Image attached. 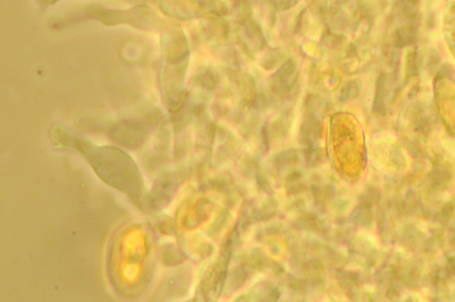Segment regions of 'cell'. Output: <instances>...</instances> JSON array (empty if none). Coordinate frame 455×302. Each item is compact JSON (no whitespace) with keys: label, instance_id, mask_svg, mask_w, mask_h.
<instances>
[{"label":"cell","instance_id":"18","mask_svg":"<svg viewBox=\"0 0 455 302\" xmlns=\"http://www.w3.org/2000/svg\"><path fill=\"white\" fill-rule=\"evenodd\" d=\"M439 62V53L435 51H431V53L429 56V67H433Z\"/></svg>","mask_w":455,"mask_h":302},{"label":"cell","instance_id":"4","mask_svg":"<svg viewBox=\"0 0 455 302\" xmlns=\"http://www.w3.org/2000/svg\"><path fill=\"white\" fill-rule=\"evenodd\" d=\"M452 174L448 168L442 165L437 164L430 173V182L433 188L435 191H445L448 188L452 182Z\"/></svg>","mask_w":455,"mask_h":302},{"label":"cell","instance_id":"16","mask_svg":"<svg viewBox=\"0 0 455 302\" xmlns=\"http://www.w3.org/2000/svg\"><path fill=\"white\" fill-rule=\"evenodd\" d=\"M400 293H401V290H400L399 286L394 282H390L389 289L387 291V297L389 299H397L400 296Z\"/></svg>","mask_w":455,"mask_h":302},{"label":"cell","instance_id":"1","mask_svg":"<svg viewBox=\"0 0 455 302\" xmlns=\"http://www.w3.org/2000/svg\"><path fill=\"white\" fill-rule=\"evenodd\" d=\"M299 79V70L293 59H288L275 73L272 79L274 91L281 97H289Z\"/></svg>","mask_w":455,"mask_h":302},{"label":"cell","instance_id":"11","mask_svg":"<svg viewBox=\"0 0 455 302\" xmlns=\"http://www.w3.org/2000/svg\"><path fill=\"white\" fill-rule=\"evenodd\" d=\"M421 68V57L416 51H411L407 57V71L410 76H416L419 74Z\"/></svg>","mask_w":455,"mask_h":302},{"label":"cell","instance_id":"7","mask_svg":"<svg viewBox=\"0 0 455 302\" xmlns=\"http://www.w3.org/2000/svg\"><path fill=\"white\" fill-rule=\"evenodd\" d=\"M360 93V85L356 80L347 82L340 90V101L343 102H350L357 98Z\"/></svg>","mask_w":455,"mask_h":302},{"label":"cell","instance_id":"12","mask_svg":"<svg viewBox=\"0 0 455 302\" xmlns=\"http://www.w3.org/2000/svg\"><path fill=\"white\" fill-rule=\"evenodd\" d=\"M287 285L291 291L298 293V294H304L307 291L308 284L306 280L300 279L297 278L295 276L288 275L287 276Z\"/></svg>","mask_w":455,"mask_h":302},{"label":"cell","instance_id":"14","mask_svg":"<svg viewBox=\"0 0 455 302\" xmlns=\"http://www.w3.org/2000/svg\"><path fill=\"white\" fill-rule=\"evenodd\" d=\"M391 160L394 165L399 169H402L406 166V160L400 149H395L393 151L391 154Z\"/></svg>","mask_w":455,"mask_h":302},{"label":"cell","instance_id":"17","mask_svg":"<svg viewBox=\"0 0 455 302\" xmlns=\"http://www.w3.org/2000/svg\"><path fill=\"white\" fill-rule=\"evenodd\" d=\"M301 177H302V174H301V172L299 171V170H294V171L291 172L290 174L287 175V183H291V182H295V181H300V179H301Z\"/></svg>","mask_w":455,"mask_h":302},{"label":"cell","instance_id":"5","mask_svg":"<svg viewBox=\"0 0 455 302\" xmlns=\"http://www.w3.org/2000/svg\"><path fill=\"white\" fill-rule=\"evenodd\" d=\"M350 222L357 226H364L369 229L373 223V216L372 208L360 204L355 208L349 218Z\"/></svg>","mask_w":455,"mask_h":302},{"label":"cell","instance_id":"3","mask_svg":"<svg viewBox=\"0 0 455 302\" xmlns=\"http://www.w3.org/2000/svg\"><path fill=\"white\" fill-rule=\"evenodd\" d=\"M387 96H388L387 77L384 73H382L378 77L375 84V96L373 105V111L375 115L384 116L386 114Z\"/></svg>","mask_w":455,"mask_h":302},{"label":"cell","instance_id":"8","mask_svg":"<svg viewBox=\"0 0 455 302\" xmlns=\"http://www.w3.org/2000/svg\"><path fill=\"white\" fill-rule=\"evenodd\" d=\"M304 159L308 167H315L322 161V154L316 144L305 147L304 151Z\"/></svg>","mask_w":455,"mask_h":302},{"label":"cell","instance_id":"9","mask_svg":"<svg viewBox=\"0 0 455 302\" xmlns=\"http://www.w3.org/2000/svg\"><path fill=\"white\" fill-rule=\"evenodd\" d=\"M380 199H381V192L379 190L377 187L371 186L367 187L360 196V204L372 208L374 204L379 202Z\"/></svg>","mask_w":455,"mask_h":302},{"label":"cell","instance_id":"10","mask_svg":"<svg viewBox=\"0 0 455 302\" xmlns=\"http://www.w3.org/2000/svg\"><path fill=\"white\" fill-rule=\"evenodd\" d=\"M402 240L406 247L415 248L419 243V233L413 226H406L403 234Z\"/></svg>","mask_w":455,"mask_h":302},{"label":"cell","instance_id":"6","mask_svg":"<svg viewBox=\"0 0 455 302\" xmlns=\"http://www.w3.org/2000/svg\"><path fill=\"white\" fill-rule=\"evenodd\" d=\"M299 153L296 149L290 148L287 150L282 151L279 154L277 155L275 158V163L277 168L282 169L286 166H289L292 164H295L299 161Z\"/></svg>","mask_w":455,"mask_h":302},{"label":"cell","instance_id":"15","mask_svg":"<svg viewBox=\"0 0 455 302\" xmlns=\"http://www.w3.org/2000/svg\"><path fill=\"white\" fill-rule=\"evenodd\" d=\"M304 191H306V185L302 183V182H299V181L291 182V183H288V186H287L288 194H300L301 192H304Z\"/></svg>","mask_w":455,"mask_h":302},{"label":"cell","instance_id":"2","mask_svg":"<svg viewBox=\"0 0 455 302\" xmlns=\"http://www.w3.org/2000/svg\"><path fill=\"white\" fill-rule=\"evenodd\" d=\"M322 125L315 114L309 113L300 125L299 141L305 147L313 145L321 136Z\"/></svg>","mask_w":455,"mask_h":302},{"label":"cell","instance_id":"13","mask_svg":"<svg viewBox=\"0 0 455 302\" xmlns=\"http://www.w3.org/2000/svg\"><path fill=\"white\" fill-rule=\"evenodd\" d=\"M454 212V205L452 202H448L443 206L442 210L439 214V218L440 221L446 223L452 218Z\"/></svg>","mask_w":455,"mask_h":302}]
</instances>
